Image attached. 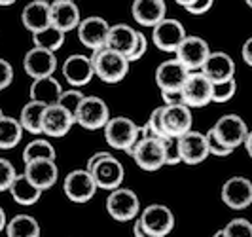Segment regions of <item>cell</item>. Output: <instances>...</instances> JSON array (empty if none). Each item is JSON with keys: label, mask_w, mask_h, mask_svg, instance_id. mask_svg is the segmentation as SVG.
<instances>
[{"label": "cell", "mask_w": 252, "mask_h": 237, "mask_svg": "<svg viewBox=\"0 0 252 237\" xmlns=\"http://www.w3.org/2000/svg\"><path fill=\"white\" fill-rule=\"evenodd\" d=\"M106 156H110V154H108V152H97V154H93V156H91V158L88 160V165H86V169H88V171H93V169H95V165L101 162V160H104Z\"/></svg>", "instance_id": "cell-45"}, {"label": "cell", "mask_w": 252, "mask_h": 237, "mask_svg": "<svg viewBox=\"0 0 252 237\" xmlns=\"http://www.w3.org/2000/svg\"><path fill=\"white\" fill-rule=\"evenodd\" d=\"M161 97H163L165 104H178V102H184L182 89H180V91H161Z\"/></svg>", "instance_id": "cell-43"}, {"label": "cell", "mask_w": 252, "mask_h": 237, "mask_svg": "<svg viewBox=\"0 0 252 237\" xmlns=\"http://www.w3.org/2000/svg\"><path fill=\"white\" fill-rule=\"evenodd\" d=\"M23 27L31 33H38L51 25V4L46 0H32L21 12Z\"/></svg>", "instance_id": "cell-24"}, {"label": "cell", "mask_w": 252, "mask_h": 237, "mask_svg": "<svg viewBox=\"0 0 252 237\" xmlns=\"http://www.w3.org/2000/svg\"><path fill=\"white\" fill-rule=\"evenodd\" d=\"M133 19L142 27H154L161 23L167 15L165 0H133L131 4Z\"/></svg>", "instance_id": "cell-21"}, {"label": "cell", "mask_w": 252, "mask_h": 237, "mask_svg": "<svg viewBox=\"0 0 252 237\" xmlns=\"http://www.w3.org/2000/svg\"><path fill=\"white\" fill-rule=\"evenodd\" d=\"M110 120V108L108 104L95 95H88L84 97L78 112H76V124L82 125L88 131H95V129H102Z\"/></svg>", "instance_id": "cell-5"}, {"label": "cell", "mask_w": 252, "mask_h": 237, "mask_svg": "<svg viewBox=\"0 0 252 237\" xmlns=\"http://www.w3.org/2000/svg\"><path fill=\"white\" fill-rule=\"evenodd\" d=\"M201 70L211 82H222L235 76V63L226 51H211Z\"/></svg>", "instance_id": "cell-25"}, {"label": "cell", "mask_w": 252, "mask_h": 237, "mask_svg": "<svg viewBox=\"0 0 252 237\" xmlns=\"http://www.w3.org/2000/svg\"><path fill=\"white\" fill-rule=\"evenodd\" d=\"M74 124H76L74 114L68 112L61 104H53V106H48L46 112H44L42 131L48 137H64Z\"/></svg>", "instance_id": "cell-20"}, {"label": "cell", "mask_w": 252, "mask_h": 237, "mask_svg": "<svg viewBox=\"0 0 252 237\" xmlns=\"http://www.w3.org/2000/svg\"><path fill=\"white\" fill-rule=\"evenodd\" d=\"M46 104L38 102V101H29L25 106L21 108V124L25 127V131L32 133V135H40L42 131V120H44V112H46Z\"/></svg>", "instance_id": "cell-30"}, {"label": "cell", "mask_w": 252, "mask_h": 237, "mask_svg": "<svg viewBox=\"0 0 252 237\" xmlns=\"http://www.w3.org/2000/svg\"><path fill=\"white\" fill-rule=\"evenodd\" d=\"M186 36L188 34H186V29L182 27V23L178 19H167V17L152 31V40H154L156 48L167 51V53H177Z\"/></svg>", "instance_id": "cell-9"}, {"label": "cell", "mask_w": 252, "mask_h": 237, "mask_svg": "<svg viewBox=\"0 0 252 237\" xmlns=\"http://www.w3.org/2000/svg\"><path fill=\"white\" fill-rule=\"evenodd\" d=\"M245 2H247V6H249V8H252V0H245Z\"/></svg>", "instance_id": "cell-51"}, {"label": "cell", "mask_w": 252, "mask_h": 237, "mask_svg": "<svg viewBox=\"0 0 252 237\" xmlns=\"http://www.w3.org/2000/svg\"><path fill=\"white\" fill-rule=\"evenodd\" d=\"M63 76L72 88L88 86L91 78L95 76V67H93L91 57L82 55V53H74L66 57L63 63Z\"/></svg>", "instance_id": "cell-15"}, {"label": "cell", "mask_w": 252, "mask_h": 237, "mask_svg": "<svg viewBox=\"0 0 252 237\" xmlns=\"http://www.w3.org/2000/svg\"><path fill=\"white\" fill-rule=\"evenodd\" d=\"M10 194H12L13 201L19 205H34L42 196V190L34 182H31L29 176L23 173V175H17V178L13 180Z\"/></svg>", "instance_id": "cell-28"}, {"label": "cell", "mask_w": 252, "mask_h": 237, "mask_svg": "<svg viewBox=\"0 0 252 237\" xmlns=\"http://www.w3.org/2000/svg\"><path fill=\"white\" fill-rule=\"evenodd\" d=\"M97 180L88 169H76L64 176V196L74 203H88L97 192Z\"/></svg>", "instance_id": "cell-6"}, {"label": "cell", "mask_w": 252, "mask_h": 237, "mask_svg": "<svg viewBox=\"0 0 252 237\" xmlns=\"http://www.w3.org/2000/svg\"><path fill=\"white\" fill-rule=\"evenodd\" d=\"M140 220L146 228L148 236L152 237H163L171 234L175 228V214L167 205H161V203L148 205L140 214Z\"/></svg>", "instance_id": "cell-10"}, {"label": "cell", "mask_w": 252, "mask_h": 237, "mask_svg": "<svg viewBox=\"0 0 252 237\" xmlns=\"http://www.w3.org/2000/svg\"><path fill=\"white\" fill-rule=\"evenodd\" d=\"M146 50H148V40H146V36H144L142 33H139V42H137L133 53L129 55V61H139L140 57L146 53Z\"/></svg>", "instance_id": "cell-42"}, {"label": "cell", "mask_w": 252, "mask_h": 237, "mask_svg": "<svg viewBox=\"0 0 252 237\" xmlns=\"http://www.w3.org/2000/svg\"><path fill=\"white\" fill-rule=\"evenodd\" d=\"M142 171H158L165 163L163 140L159 137H140L137 144L127 152Z\"/></svg>", "instance_id": "cell-3"}, {"label": "cell", "mask_w": 252, "mask_h": 237, "mask_svg": "<svg viewBox=\"0 0 252 237\" xmlns=\"http://www.w3.org/2000/svg\"><path fill=\"white\" fill-rule=\"evenodd\" d=\"M175 2H177V4H180V6L186 10V8H189V6H191L195 0H175Z\"/></svg>", "instance_id": "cell-49"}, {"label": "cell", "mask_w": 252, "mask_h": 237, "mask_svg": "<svg viewBox=\"0 0 252 237\" xmlns=\"http://www.w3.org/2000/svg\"><path fill=\"white\" fill-rule=\"evenodd\" d=\"M188 76L189 70L175 57V59L163 61L156 68V84L161 91H180Z\"/></svg>", "instance_id": "cell-16"}, {"label": "cell", "mask_w": 252, "mask_h": 237, "mask_svg": "<svg viewBox=\"0 0 252 237\" xmlns=\"http://www.w3.org/2000/svg\"><path fill=\"white\" fill-rule=\"evenodd\" d=\"M139 211V196L129 188H116L106 198V212L118 222H129V220L137 218Z\"/></svg>", "instance_id": "cell-4"}, {"label": "cell", "mask_w": 252, "mask_h": 237, "mask_svg": "<svg viewBox=\"0 0 252 237\" xmlns=\"http://www.w3.org/2000/svg\"><path fill=\"white\" fill-rule=\"evenodd\" d=\"M207 140H209V150H211V154H213V156L226 158V156H229V154L233 152V148L226 146V144H224L220 138L216 137L213 129H209V131H207Z\"/></svg>", "instance_id": "cell-39"}, {"label": "cell", "mask_w": 252, "mask_h": 237, "mask_svg": "<svg viewBox=\"0 0 252 237\" xmlns=\"http://www.w3.org/2000/svg\"><path fill=\"white\" fill-rule=\"evenodd\" d=\"M6 234L10 237H38L40 226L31 214H15L6 226Z\"/></svg>", "instance_id": "cell-31"}, {"label": "cell", "mask_w": 252, "mask_h": 237, "mask_svg": "<svg viewBox=\"0 0 252 237\" xmlns=\"http://www.w3.org/2000/svg\"><path fill=\"white\" fill-rule=\"evenodd\" d=\"M180 152H182V162L186 165H199L203 163L211 150H209V140H207V133L203 135L199 131H191L184 133L180 137Z\"/></svg>", "instance_id": "cell-17"}, {"label": "cell", "mask_w": 252, "mask_h": 237, "mask_svg": "<svg viewBox=\"0 0 252 237\" xmlns=\"http://www.w3.org/2000/svg\"><path fill=\"white\" fill-rule=\"evenodd\" d=\"M91 61L95 67V76H99L104 84H118L129 72V59L127 55L104 46L101 50H95L91 55Z\"/></svg>", "instance_id": "cell-1"}, {"label": "cell", "mask_w": 252, "mask_h": 237, "mask_svg": "<svg viewBox=\"0 0 252 237\" xmlns=\"http://www.w3.org/2000/svg\"><path fill=\"white\" fill-rule=\"evenodd\" d=\"M222 201L233 211H243L252 205V182L247 176H231L222 186Z\"/></svg>", "instance_id": "cell-11"}, {"label": "cell", "mask_w": 252, "mask_h": 237, "mask_svg": "<svg viewBox=\"0 0 252 237\" xmlns=\"http://www.w3.org/2000/svg\"><path fill=\"white\" fill-rule=\"evenodd\" d=\"M23 124L21 120L10 118L6 114H0V148L10 150L17 146L23 137Z\"/></svg>", "instance_id": "cell-29"}, {"label": "cell", "mask_w": 252, "mask_h": 237, "mask_svg": "<svg viewBox=\"0 0 252 237\" xmlns=\"http://www.w3.org/2000/svg\"><path fill=\"white\" fill-rule=\"evenodd\" d=\"M237 91V82L235 78L222 80V82H213V102H227L233 99Z\"/></svg>", "instance_id": "cell-34"}, {"label": "cell", "mask_w": 252, "mask_h": 237, "mask_svg": "<svg viewBox=\"0 0 252 237\" xmlns=\"http://www.w3.org/2000/svg\"><path fill=\"white\" fill-rule=\"evenodd\" d=\"M13 80V68L6 59H0V89H6Z\"/></svg>", "instance_id": "cell-40"}, {"label": "cell", "mask_w": 252, "mask_h": 237, "mask_svg": "<svg viewBox=\"0 0 252 237\" xmlns=\"http://www.w3.org/2000/svg\"><path fill=\"white\" fill-rule=\"evenodd\" d=\"M34 160H55V148L46 138L31 140L23 150V162H34Z\"/></svg>", "instance_id": "cell-33"}, {"label": "cell", "mask_w": 252, "mask_h": 237, "mask_svg": "<svg viewBox=\"0 0 252 237\" xmlns=\"http://www.w3.org/2000/svg\"><path fill=\"white\" fill-rule=\"evenodd\" d=\"M182 97L184 104H188L189 108L207 106L209 102H213V82L205 76L203 70H193L182 86Z\"/></svg>", "instance_id": "cell-7"}, {"label": "cell", "mask_w": 252, "mask_h": 237, "mask_svg": "<svg viewBox=\"0 0 252 237\" xmlns=\"http://www.w3.org/2000/svg\"><path fill=\"white\" fill-rule=\"evenodd\" d=\"M82 23L80 8L76 6V0H53L51 2V25L61 29L64 33L74 31Z\"/></svg>", "instance_id": "cell-22"}, {"label": "cell", "mask_w": 252, "mask_h": 237, "mask_svg": "<svg viewBox=\"0 0 252 237\" xmlns=\"http://www.w3.org/2000/svg\"><path fill=\"white\" fill-rule=\"evenodd\" d=\"M213 131H215V135L226 146L229 148H237L241 144H245V140L249 137V127L245 124V120L237 116V114H226V116H222L218 122H216L213 127H211Z\"/></svg>", "instance_id": "cell-8"}, {"label": "cell", "mask_w": 252, "mask_h": 237, "mask_svg": "<svg viewBox=\"0 0 252 237\" xmlns=\"http://www.w3.org/2000/svg\"><path fill=\"white\" fill-rule=\"evenodd\" d=\"M25 175L42 192H46L51 186H55L59 171H57L55 160H34V162L25 163Z\"/></svg>", "instance_id": "cell-23"}, {"label": "cell", "mask_w": 252, "mask_h": 237, "mask_svg": "<svg viewBox=\"0 0 252 237\" xmlns=\"http://www.w3.org/2000/svg\"><path fill=\"white\" fill-rule=\"evenodd\" d=\"M161 140H163V150H165V163H167V165H177V163L182 162L180 137L167 135V137H163Z\"/></svg>", "instance_id": "cell-35"}, {"label": "cell", "mask_w": 252, "mask_h": 237, "mask_svg": "<svg viewBox=\"0 0 252 237\" xmlns=\"http://www.w3.org/2000/svg\"><path fill=\"white\" fill-rule=\"evenodd\" d=\"M226 237H252V224L247 218H233L224 228Z\"/></svg>", "instance_id": "cell-36"}, {"label": "cell", "mask_w": 252, "mask_h": 237, "mask_svg": "<svg viewBox=\"0 0 252 237\" xmlns=\"http://www.w3.org/2000/svg\"><path fill=\"white\" fill-rule=\"evenodd\" d=\"M84 93L80 91V89H68V91H63V95H61V101H59V104L64 106L68 112L74 114L76 118V112H78V108H80V104H82V101H84Z\"/></svg>", "instance_id": "cell-37"}, {"label": "cell", "mask_w": 252, "mask_h": 237, "mask_svg": "<svg viewBox=\"0 0 252 237\" xmlns=\"http://www.w3.org/2000/svg\"><path fill=\"white\" fill-rule=\"evenodd\" d=\"M32 44L36 48H44V50L57 51L64 44V31L57 29L55 25H50L38 33H32Z\"/></svg>", "instance_id": "cell-32"}, {"label": "cell", "mask_w": 252, "mask_h": 237, "mask_svg": "<svg viewBox=\"0 0 252 237\" xmlns=\"http://www.w3.org/2000/svg\"><path fill=\"white\" fill-rule=\"evenodd\" d=\"M6 226H8V222H6V212H4V209H0V230H6Z\"/></svg>", "instance_id": "cell-48"}, {"label": "cell", "mask_w": 252, "mask_h": 237, "mask_svg": "<svg viewBox=\"0 0 252 237\" xmlns=\"http://www.w3.org/2000/svg\"><path fill=\"white\" fill-rule=\"evenodd\" d=\"M108 34H110V25L106 19H102L99 15H91L82 19V23L78 27V38L80 42L89 48V50H101L108 42Z\"/></svg>", "instance_id": "cell-12"}, {"label": "cell", "mask_w": 252, "mask_h": 237, "mask_svg": "<svg viewBox=\"0 0 252 237\" xmlns=\"http://www.w3.org/2000/svg\"><path fill=\"white\" fill-rule=\"evenodd\" d=\"M23 68L25 72L32 80L38 78H46V76H53L55 68H57V57L55 51L44 50V48H32L25 53L23 57Z\"/></svg>", "instance_id": "cell-14"}, {"label": "cell", "mask_w": 252, "mask_h": 237, "mask_svg": "<svg viewBox=\"0 0 252 237\" xmlns=\"http://www.w3.org/2000/svg\"><path fill=\"white\" fill-rule=\"evenodd\" d=\"M163 127L167 135L182 137L191 129V110L188 104L178 102V104H163Z\"/></svg>", "instance_id": "cell-18"}, {"label": "cell", "mask_w": 252, "mask_h": 237, "mask_svg": "<svg viewBox=\"0 0 252 237\" xmlns=\"http://www.w3.org/2000/svg\"><path fill=\"white\" fill-rule=\"evenodd\" d=\"M211 50H209V44L199 36H186L184 42L180 44V48L177 50V59L189 72L193 70H201L205 61L209 59Z\"/></svg>", "instance_id": "cell-13"}, {"label": "cell", "mask_w": 252, "mask_h": 237, "mask_svg": "<svg viewBox=\"0 0 252 237\" xmlns=\"http://www.w3.org/2000/svg\"><path fill=\"white\" fill-rule=\"evenodd\" d=\"M61 95H63V88H61V84L53 76L38 78L31 86V99L38 101V102H44L46 106L59 104Z\"/></svg>", "instance_id": "cell-27"}, {"label": "cell", "mask_w": 252, "mask_h": 237, "mask_svg": "<svg viewBox=\"0 0 252 237\" xmlns=\"http://www.w3.org/2000/svg\"><path fill=\"white\" fill-rule=\"evenodd\" d=\"M104 138L112 148L129 152L140 138V127L131 118L116 116L104 125Z\"/></svg>", "instance_id": "cell-2"}, {"label": "cell", "mask_w": 252, "mask_h": 237, "mask_svg": "<svg viewBox=\"0 0 252 237\" xmlns=\"http://www.w3.org/2000/svg\"><path fill=\"white\" fill-rule=\"evenodd\" d=\"M13 2H17V0H0V6H12Z\"/></svg>", "instance_id": "cell-50"}, {"label": "cell", "mask_w": 252, "mask_h": 237, "mask_svg": "<svg viewBox=\"0 0 252 237\" xmlns=\"http://www.w3.org/2000/svg\"><path fill=\"white\" fill-rule=\"evenodd\" d=\"M0 169H2V178H0V190L2 192H10L13 180L17 178V173H15V167L8 162L6 158L0 160Z\"/></svg>", "instance_id": "cell-38"}, {"label": "cell", "mask_w": 252, "mask_h": 237, "mask_svg": "<svg viewBox=\"0 0 252 237\" xmlns=\"http://www.w3.org/2000/svg\"><path fill=\"white\" fill-rule=\"evenodd\" d=\"M137 42H139V33L133 27L126 25V23H120V25L110 27V34H108L106 46L127 55V59H129V55L133 53Z\"/></svg>", "instance_id": "cell-26"}, {"label": "cell", "mask_w": 252, "mask_h": 237, "mask_svg": "<svg viewBox=\"0 0 252 237\" xmlns=\"http://www.w3.org/2000/svg\"><path fill=\"white\" fill-rule=\"evenodd\" d=\"M245 148H247V152H249V156L252 158V131L249 133V137H247V140H245Z\"/></svg>", "instance_id": "cell-47"}, {"label": "cell", "mask_w": 252, "mask_h": 237, "mask_svg": "<svg viewBox=\"0 0 252 237\" xmlns=\"http://www.w3.org/2000/svg\"><path fill=\"white\" fill-rule=\"evenodd\" d=\"M91 173L97 180V186L102 188V190H110V192L122 186V182L126 178L124 165H122V162H118L112 154L97 163Z\"/></svg>", "instance_id": "cell-19"}, {"label": "cell", "mask_w": 252, "mask_h": 237, "mask_svg": "<svg viewBox=\"0 0 252 237\" xmlns=\"http://www.w3.org/2000/svg\"><path fill=\"white\" fill-rule=\"evenodd\" d=\"M213 4H215V0H195L189 8H186V12L191 15H203L213 8Z\"/></svg>", "instance_id": "cell-41"}, {"label": "cell", "mask_w": 252, "mask_h": 237, "mask_svg": "<svg viewBox=\"0 0 252 237\" xmlns=\"http://www.w3.org/2000/svg\"><path fill=\"white\" fill-rule=\"evenodd\" d=\"M133 234H135L137 237L148 236V232H146V228H144V224H142V220H140V218H137V222H135V226H133Z\"/></svg>", "instance_id": "cell-46"}, {"label": "cell", "mask_w": 252, "mask_h": 237, "mask_svg": "<svg viewBox=\"0 0 252 237\" xmlns=\"http://www.w3.org/2000/svg\"><path fill=\"white\" fill-rule=\"evenodd\" d=\"M241 55H243V61L247 63L249 67H252V36L243 44V50H241Z\"/></svg>", "instance_id": "cell-44"}]
</instances>
